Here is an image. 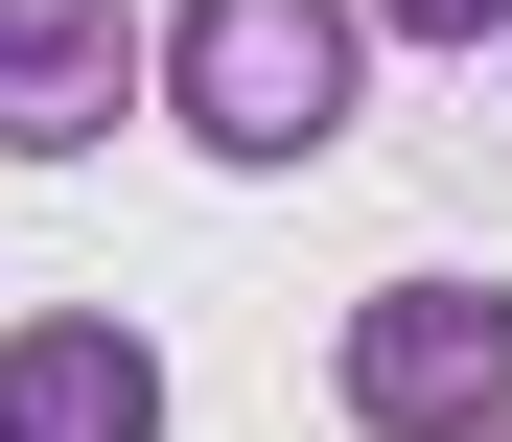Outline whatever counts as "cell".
I'll return each mask as SVG.
<instances>
[{
	"label": "cell",
	"mask_w": 512,
	"mask_h": 442,
	"mask_svg": "<svg viewBox=\"0 0 512 442\" xmlns=\"http://www.w3.org/2000/svg\"><path fill=\"white\" fill-rule=\"evenodd\" d=\"M373 94V24L350 0H163V117L210 163H326Z\"/></svg>",
	"instance_id": "cell-1"
},
{
	"label": "cell",
	"mask_w": 512,
	"mask_h": 442,
	"mask_svg": "<svg viewBox=\"0 0 512 442\" xmlns=\"http://www.w3.org/2000/svg\"><path fill=\"white\" fill-rule=\"evenodd\" d=\"M140 94H163L140 0H0V163H94Z\"/></svg>",
	"instance_id": "cell-3"
},
{
	"label": "cell",
	"mask_w": 512,
	"mask_h": 442,
	"mask_svg": "<svg viewBox=\"0 0 512 442\" xmlns=\"http://www.w3.org/2000/svg\"><path fill=\"white\" fill-rule=\"evenodd\" d=\"M326 396L350 442H512V280H373Z\"/></svg>",
	"instance_id": "cell-2"
},
{
	"label": "cell",
	"mask_w": 512,
	"mask_h": 442,
	"mask_svg": "<svg viewBox=\"0 0 512 442\" xmlns=\"http://www.w3.org/2000/svg\"><path fill=\"white\" fill-rule=\"evenodd\" d=\"M0 442H163V349L117 303H24L0 326Z\"/></svg>",
	"instance_id": "cell-4"
},
{
	"label": "cell",
	"mask_w": 512,
	"mask_h": 442,
	"mask_svg": "<svg viewBox=\"0 0 512 442\" xmlns=\"http://www.w3.org/2000/svg\"><path fill=\"white\" fill-rule=\"evenodd\" d=\"M350 24H396V47H512V0H350Z\"/></svg>",
	"instance_id": "cell-5"
}]
</instances>
